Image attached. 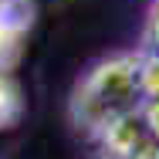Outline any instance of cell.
<instances>
[{
    "label": "cell",
    "mask_w": 159,
    "mask_h": 159,
    "mask_svg": "<svg viewBox=\"0 0 159 159\" xmlns=\"http://www.w3.org/2000/svg\"><path fill=\"white\" fill-rule=\"evenodd\" d=\"M142 98H146V85H142V58L139 54L102 61L75 88L71 122L85 135H98L102 129L119 122L122 115L139 112Z\"/></svg>",
    "instance_id": "6da1fadb"
},
{
    "label": "cell",
    "mask_w": 159,
    "mask_h": 159,
    "mask_svg": "<svg viewBox=\"0 0 159 159\" xmlns=\"http://www.w3.org/2000/svg\"><path fill=\"white\" fill-rule=\"evenodd\" d=\"M146 44H149V54L159 58V0L152 3V14H149V31H146Z\"/></svg>",
    "instance_id": "5b68a950"
},
{
    "label": "cell",
    "mask_w": 159,
    "mask_h": 159,
    "mask_svg": "<svg viewBox=\"0 0 159 159\" xmlns=\"http://www.w3.org/2000/svg\"><path fill=\"white\" fill-rule=\"evenodd\" d=\"M146 119H149L152 132L159 135V98H152V102H149V108H146Z\"/></svg>",
    "instance_id": "8992f818"
},
{
    "label": "cell",
    "mask_w": 159,
    "mask_h": 159,
    "mask_svg": "<svg viewBox=\"0 0 159 159\" xmlns=\"http://www.w3.org/2000/svg\"><path fill=\"white\" fill-rule=\"evenodd\" d=\"M142 159H159V146H156V149H152V152H146V156H142Z\"/></svg>",
    "instance_id": "52a82bcc"
},
{
    "label": "cell",
    "mask_w": 159,
    "mask_h": 159,
    "mask_svg": "<svg viewBox=\"0 0 159 159\" xmlns=\"http://www.w3.org/2000/svg\"><path fill=\"white\" fill-rule=\"evenodd\" d=\"M20 112V102H17V92L7 78H0V129H7Z\"/></svg>",
    "instance_id": "3957f363"
},
{
    "label": "cell",
    "mask_w": 159,
    "mask_h": 159,
    "mask_svg": "<svg viewBox=\"0 0 159 159\" xmlns=\"http://www.w3.org/2000/svg\"><path fill=\"white\" fill-rule=\"evenodd\" d=\"M102 159H142L146 152H152L159 146V135L152 132L146 112H129L119 122H112L108 129H102L95 135Z\"/></svg>",
    "instance_id": "7a4b0ae2"
},
{
    "label": "cell",
    "mask_w": 159,
    "mask_h": 159,
    "mask_svg": "<svg viewBox=\"0 0 159 159\" xmlns=\"http://www.w3.org/2000/svg\"><path fill=\"white\" fill-rule=\"evenodd\" d=\"M142 85H146V98H159V58H142Z\"/></svg>",
    "instance_id": "277c9868"
}]
</instances>
